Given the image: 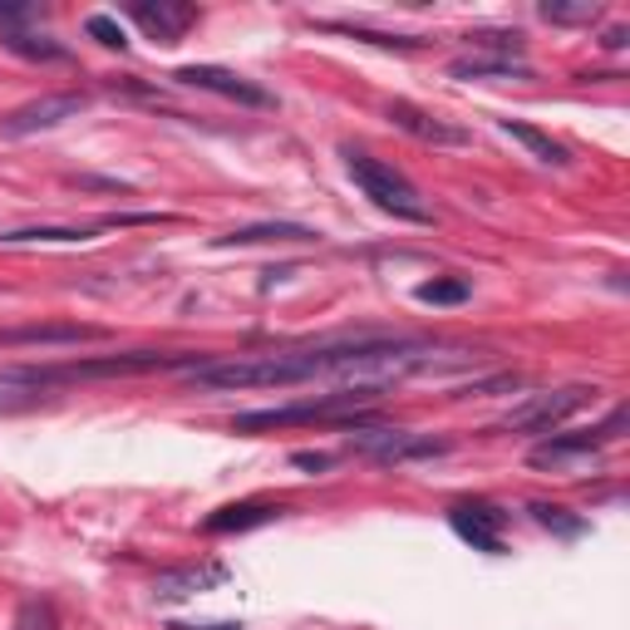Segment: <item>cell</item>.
I'll use <instances>...</instances> for the list:
<instances>
[{
	"instance_id": "cell-16",
	"label": "cell",
	"mask_w": 630,
	"mask_h": 630,
	"mask_svg": "<svg viewBox=\"0 0 630 630\" xmlns=\"http://www.w3.org/2000/svg\"><path fill=\"white\" fill-rule=\"evenodd\" d=\"M448 79H532L522 59H488V55H464L448 65Z\"/></svg>"
},
{
	"instance_id": "cell-25",
	"label": "cell",
	"mask_w": 630,
	"mask_h": 630,
	"mask_svg": "<svg viewBox=\"0 0 630 630\" xmlns=\"http://www.w3.org/2000/svg\"><path fill=\"white\" fill-rule=\"evenodd\" d=\"M84 30H89L104 50H129V35H123V25L113 15H89V20H84Z\"/></svg>"
},
{
	"instance_id": "cell-2",
	"label": "cell",
	"mask_w": 630,
	"mask_h": 630,
	"mask_svg": "<svg viewBox=\"0 0 630 630\" xmlns=\"http://www.w3.org/2000/svg\"><path fill=\"white\" fill-rule=\"evenodd\" d=\"M384 390L374 384H340L330 394H315L301 399V404H276V409H251V414H237V434H261V428H291V424H345L355 428V419L365 409L380 404Z\"/></svg>"
},
{
	"instance_id": "cell-23",
	"label": "cell",
	"mask_w": 630,
	"mask_h": 630,
	"mask_svg": "<svg viewBox=\"0 0 630 630\" xmlns=\"http://www.w3.org/2000/svg\"><path fill=\"white\" fill-rule=\"evenodd\" d=\"M0 45L6 50H15V55H25V59H65L69 50L59 45V40H40V35H15V30H10L6 40H0Z\"/></svg>"
},
{
	"instance_id": "cell-13",
	"label": "cell",
	"mask_w": 630,
	"mask_h": 630,
	"mask_svg": "<svg viewBox=\"0 0 630 630\" xmlns=\"http://www.w3.org/2000/svg\"><path fill=\"white\" fill-rule=\"evenodd\" d=\"M104 340L99 325H20V330H0V345H84Z\"/></svg>"
},
{
	"instance_id": "cell-21",
	"label": "cell",
	"mask_w": 630,
	"mask_h": 630,
	"mask_svg": "<svg viewBox=\"0 0 630 630\" xmlns=\"http://www.w3.org/2000/svg\"><path fill=\"white\" fill-rule=\"evenodd\" d=\"M414 296L424 301V306H464V301H468V281H458V276H434V281H424Z\"/></svg>"
},
{
	"instance_id": "cell-1",
	"label": "cell",
	"mask_w": 630,
	"mask_h": 630,
	"mask_svg": "<svg viewBox=\"0 0 630 630\" xmlns=\"http://www.w3.org/2000/svg\"><path fill=\"white\" fill-rule=\"evenodd\" d=\"M213 355H153V350H133V355H109V360H69V365H20L6 370L0 384H25V390H50V384H69V380H109V374H153V370H197Z\"/></svg>"
},
{
	"instance_id": "cell-29",
	"label": "cell",
	"mask_w": 630,
	"mask_h": 630,
	"mask_svg": "<svg viewBox=\"0 0 630 630\" xmlns=\"http://www.w3.org/2000/svg\"><path fill=\"white\" fill-rule=\"evenodd\" d=\"M606 50H626L630 45V30L626 25H616V30H606V40H601Z\"/></svg>"
},
{
	"instance_id": "cell-30",
	"label": "cell",
	"mask_w": 630,
	"mask_h": 630,
	"mask_svg": "<svg viewBox=\"0 0 630 630\" xmlns=\"http://www.w3.org/2000/svg\"><path fill=\"white\" fill-rule=\"evenodd\" d=\"M173 630H241V626H232V621H222V626H173Z\"/></svg>"
},
{
	"instance_id": "cell-19",
	"label": "cell",
	"mask_w": 630,
	"mask_h": 630,
	"mask_svg": "<svg viewBox=\"0 0 630 630\" xmlns=\"http://www.w3.org/2000/svg\"><path fill=\"white\" fill-rule=\"evenodd\" d=\"M596 15H601L596 0H542V20L552 25H591Z\"/></svg>"
},
{
	"instance_id": "cell-24",
	"label": "cell",
	"mask_w": 630,
	"mask_h": 630,
	"mask_svg": "<svg viewBox=\"0 0 630 630\" xmlns=\"http://www.w3.org/2000/svg\"><path fill=\"white\" fill-rule=\"evenodd\" d=\"M330 30H340V35H350V40H365V45H380V50H419L424 40H414V35H380V30H360V25H330Z\"/></svg>"
},
{
	"instance_id": "cell-20",
	"label": "cell",
	"mask_w": 630,
	"mask_h": 630,
	"mask_svg": "<svg viewBox=\"0 0 630 630\" xmlns=\"http://www.w3.org/2000/svg\"><path fill=\"white\" fill-rule=\"evenodd\" d=\"M532 518H537V528L556 532V537H582L586 532V518H572L566 508H556V502H532Z\"/></svg>"
},
{
	"instance_id": "cell-7",
	"label": "cell",
	"mask_w": 630,
	"mask_h": 630,
	"mask_svg": "<svg viewBox=\"0 0 630 630\" xmlns=\"http://www.w3.org/2000/svg\"><path fill=\"white\" fill-rule=\"evenodd\" d=\"M173 79L187 84V89L222 94V99L241 104V109H276V94L251 84V79H241L237 69H222V65H183V69H173Z\"/></svg>"
},
{
	"instance_id": "cell-5",
	"label": "cell",
	"mask_w": 630,
	"mask_h": 630,
	"mask_svg": "<svg viewBox=\"0 0 630 630\" xmlns=\"http://www.w3.org/2000/svg\"><path fill=\"white\" fill-rule=\"evenodd\" d=\"M350 444L370 454L374 464H419V458H444L454 454L448 438L434 434H409V428H350Z\"/></svg>"
},
{
	"instance_id": "cell-15",
	"label": "cell",
	"mask_w": 630,
	"mask_h": 630,
	"mask_svg": "<svg viewBox=\"0 0 630 630\" xmlns=\"http://www.w3.org/2000/svg\"><path fill=\"white\" fill-rule=\"evenodd\" d=\"M261 241H321V232L301 222H251V227L217 237V247H261Z\"/></svg>"
},
{
	"instance_id": "cell-4",
	"label": "cell",
	"mask_w": 630,
	"mask_h": 630,
	"mask_svg": "<svg viewBox=\"0 0 630 630\" xmlns=\"http://www.w3.org/2000/svg\"><path fill=\"white\" fill-rule=\"evenodd\" d=\"M596 390H586V384H566V390H547V394H528L522 404H512L508 414H502L498 428H508V434H547V428L566 424V419L576 414V409L591 404Z\"/></svg>"
},
{
	"instance_id": "cell-22",
	"label": "cell",
	"mask_w": 630,
	"mask_h": 630,
	"mask_svg": "<svg viewBox=\"0 0 630 630\" xmlns=\"http://www.w3.org/2000/svg\"><path fill=\"white\" fill-rule=\"evenodd\" d=\"M468 45L488 50V59H522V35L518 30H478V35H468Z\"/></svg>"
},
{
	"instance_id": "cell-17",
	"label": "cell",
	"mask_w": 630,
	"mask_h": 630,
	"mask_svg": "<svg viewBox=\"0 0 630 630\" xmlns=\"http://www.w3.org/2000/svg\"><path fill=\"white\" fill-rule=\"evenodd\" d=\"M502 133H508L512 143H522V149H528L532 158H537V163H552V167H566V149L562 143L552 139V133H542V129H532V123H518V119H502L498 123Z\"/></svg>"
},
{
	"instance_id": "cell-10",
	"label": "cell",
	"mask_w": 630,
	"mask_h": 630,
	"mask_svg": "<svg viewBox=\"0 0 630 630\" xmlns=\"http://www.w3.org/2000/svg\"><path fill=\"white\" fill-rule=\"evenodd\" d=\"M227 566L222 562H187V566H167V572L153 576V596L158 601H187V596H203L217 591L227 582Z\"/></svg>"
},
{
	"instance_id": "cell-6",
	"label": "cell",
	"mask_w": 630,
	"mask_h": 630,
	"mask_svg": "<svg viewBox=\"0 0 630 630\" xmlns=\"http://www.w3.org/2000/svg\"><path fill=\"white\" fill-rule=\"evenodd\" d=\"M89 109V99L84 94H40V99L20 104V109L0 113V139H30V133H50L59 129V123L79 119V113Z\"/></svg>"
},
{
	"instance_id": "cell-8",
	"label": "cell",
	"mask_w": 630,
	"mask_h": 630,
	"mask_svg": "<svg viewBox=\"0 0 630 630\" xmlns=\"http://www.w3.org/2000/svg\"><path fill=\"white\" fill-rule=\"evenodd\" d=\"M384 119H390L399 133H409V139H419V143H434V149H464L468 143V129L434 119L428 109H419V104H409V99L384 104Z\"/></svg>"
},
{
	"instance_id": "cell-14",
	"label": "cell",
	"mask_w": 630,
	"mask_h": 630,
	"mask_svg": "<svg viewBox=\"0 0 630 630\" xmlns=\"http://www.w3.org/2000/svg\"><path fill=\"white\" fill-rule=\"evenodd\" d=\"M281 508L276 502H232V508H217L213 518L203 522V532H213V537H222V532H251V528H267V522H276Z\"/></svg>"
},
{
	"instance_id": "cell-26",
	"label": "cell",
	"mask_w": 630,
	"mask_h": 630,
	"mask_svg": "<svg viewBox=\"0 0 630 630\" xmlns=\"http://www.w3.org/2000/svg\"><path fill=\"white\" fill-rule=\"evenodd\" d=\"M20 630H55V611L50 606H40V601H30V606H20Z\"/></svg>"
},
{
	"instance_id": "cell-27",
	"label": "cell",
	"mask_w": 630,
	"mask_h": 630,
	"mask_svg": "<svg viewBox=\"0 0 630 630\" xmlns=\"http://www.w3.org/2000/svg\"><path fill=\"white\" fill-rule=\"evenodd\" d=\"M291 464L306 468V472H325V468L335 464V458H330V454H311V448H301V454H291Z\"/></svg>"
},
{
	"instance_id": "cell-18",
	"label": "cell",
	"mask_w": 630,
	"mask_h": 630,
	"mask_svg": "<svg viewBox=\"0 0 630 630\" xmlns=\"http://www.w3.org/2000/svg\"><path fill=\"white\" fill-rule=\"evenodd\" d=\"M94 227H20V232H0V247H25V241H59V247H75L89 241Z\"/></svg>"
},
{
	"instance_id": "cell-28",
	"label": "cell",
	"mask_w": 630,
	"mask_h": 630,
	"mask_svg": "<svg viewBox=\"0 0 630 630\" xmlns=\"http://www.w3.org/2000/svg\"><path fill=\"white\" fill-rule=\"evenodd\" d=\"M25 15H35V6H0V25H15Z\"/></svg>"
},
{
	"instance_id": "cell-12",
	"label": "cell",
	"mask_w": 630,
	"mask_h": 630,
	"mask_svg": "<svg viewBox=\"0 0 630 630\" xmlns=\"http://www.w3.org/2000/svg\"><path fill=\"white\" fill-rule=\"evenodd\" d=\"M129 15L139 20L143 30H149L158 45H177V40H183V30L197 20V10H193V6H173V0H158V6H149V0H143V6H133Z\"/></svg>"
},
{
	"instance_id": "cell-9",
	"label": "cell",
	"mask_w": 630,
	"mask_h": 630,
	"mask_svg": "<svg viewBox=\"0 0 630 630\" xmlns=\"http://www.w3.org/2000/svg\"><path fill=\"white\" fill-rule=\"evenodd\" d=\"M448 528H454L464 542H472L478 552L502 556V528H508V512L492 508V502H458V508H448Z\"/></svg>"
},
{
	"instance_id": "cell-11",
	"label": "cell",
	"mask_w": 630,
	"mask_h": 630,
	"mask_svg": "<svg viewBox=\"0 0 630 630\" xmlns=\"http://www.w3.org/2000/svg\"><path fill=\"white\" fill-rule=\"evenodd\" d=\"M611 438L601 434V428H572V434H556L547 444L532 448V468H562L572 464V458H591L596 448H606Z\"/></svg>"
},
{
	"instance_id": "cell-3",
	"label": "cell",
	"mask_w": 630,
	"mask_h": 630,
	"mask_svg": "<svg viewBox=\"0 0 630 630\" xmlns=\"http://www.w3.org/2000/svg\"><path fill=\"white\" fill-rule=\"evenodd\" d=\"M345 173H350V183L360 187V193L370 197L380 213L399 217V222H419V227L434 222L424 193H419V187L409 183L394 163H380V158H370V153H360V149H345Z\"/></svg>"
}]
</instances>
